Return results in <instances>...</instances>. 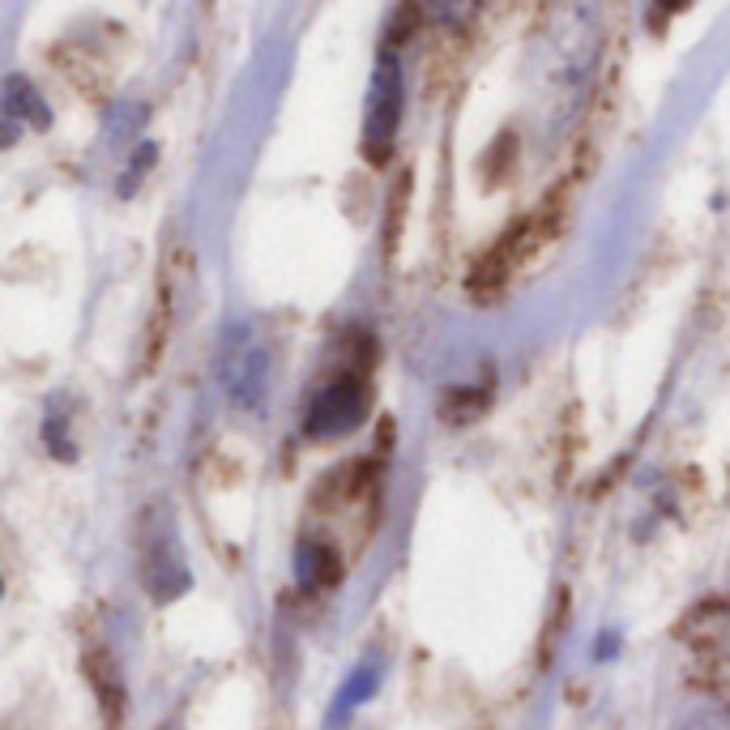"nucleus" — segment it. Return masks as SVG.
I'll return each mask as SVG.
<instances>
[{
  "mask_svg": "<svg viewBox=\"0 0 730 730\" xmlns=\"http://www.w3.org/2000/svg\"><path fill=\"white\" fill-rule=\"evenodd\" d=\"M372 410V385L368 376L346 368L333 372L325 385H316V393L304 406V436L308 440H342L368 419Z\"/></svg>",
  "mask_w": 730,
  "mask_h": 730,
  "instance_id": "obj_1",
  "label": "nucleus"
},
{
  "mask_svg": "<svg viewBox=\"0 0 730 730\" xmlns=\"http://www.w3.org/2000/svg\"><path fill=\"white\" fill-rule=\"evenodd\" d=\"M222 385L240 410H257L269 389V346L248 325L231 329L227 355H222Z\"/></svg>",
  "mask_w": 730,
  "mask_h": 730,
  "instance_id": "obj_2",
  "label": "nucleus"
},
{
  "mask_svg": "<svg viewBox=\"0 0 730 730\" xmlns=\"http://www.w3.org/2000/svg\"><path fill=\"white\" fill-rule=\"evenodd\" d=\"M398 124H402V69L393 56H385L372 77L368 120H363V154H368V163H385L389 158Z\"/></svg>",
  "mask_w": 730,
  "mask_h": 730,
  "instance_id": "obj_3",
  "label": "nucleus"
},
{
  "mask_svg": "<svg viewBox=\"0 0 730 730\" xmlns=\"http://www.w3.org/2000/svg\"><path fill=\"white\" fill-rule=\"evenodd\" d=\"M141 581L154 602H171L188 590V564L176 547V538L167 530L163 534H150L146 547H141Z\"/></svg>",
  "mask_w": 730,
  "mask_h": 730,
  "instance_id": "obj_4",
  "label": "nucleus"
},
{
  "mask_svg": "<svg viewBox=\"0 0 730 730\" xmlns=\"http://www.w3.org/2000/svg\"><path fill=\"white\" fill-rule=\"evenodd\" d=\"M376 688H380V671H376V666H372V662L355 666V671H351V679H346V684H342V692L333 696V709H329V722H325V730H333L338 722H346V718H351V709L368 701V696H372Z\"/></svg>",
  "mask_w": 730,
  "mask_h": 730,
  "instance_id": "obj_5",
  "label": "nucleus"
},
{
  "mask_svg": "<svg viewBox=\"0 0 730 730\" xmlns=\"http://www.w3.org/2000/svg\"><path fill=\"white\" fill-rule=\"evenodd\" d=\"M295 573H299V581L304 585H333L338 581V573H342V560H338V551L333 547H325V543H299V555H295Z\"/></svg>",
  "mask_w": 730,
  "mask_h": 730,
  "instance_id": "obj_6",
  "label": "nucleus"
},
{
  "mask_svg": "<svg viewBox=\"0 0 730 730\" xmlns=\"http://www.w3.org/2000/svg\"><path fill=\"white\" fill-rule=\"evenodd\" d=\"M5 116L9 120H30V124H39V129H47V107H43V99L35 90L26 86V77H9V86H5Z\"/></svg>",
  "mask_w": 730,
  "mask_h": 730,
  "instance_id": "obj_7",
  "label": "nucleus"
},
{
  "mask_svg": "<svg viewBox=\"0 0 730 730\" xmlns=\"http://www.w3.org/2000/svg\"><path fill=\"white\" fill-rule=\"evenodd\" d=\"M675 730H726L722 718H713V713H688V718H679Z\"/></svg>",
  "mask_w": 730,
  "mask_h": 730,
  "instance_id": "obj_8",
  "label": "nucleus"
},
{
  "mask_svg": "<svg viewBox=\"0 0 730 730\" xmlns=\"http://www.w3.org/2000/svg\"><path fill=\"white\" fill-rule=\"evenodd\" d=\"M658 5H662L666 13H675V9H684V5H692V0H658Z\"/></svg>",
  "mask_w": 730,
  "mask_h": 730,
  "instance_id": "obj_9",
  "label": "nucleus"
}]
</instances>
